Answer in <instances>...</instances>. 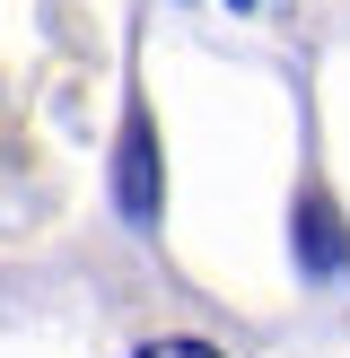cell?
Instances as JSON below:
<instances>
[{"label": "cell", "instance_id": "1", "mask_svg": "<svg viewBox=\"0 0 350 358\" xmlns=\"http://www.w3.org/2000/svg\"><path fill=\"white\" fill-rule=\"evenodd\" d=\"M114 192H122V219H140V227L158 219V166H149V122H140V114H132V131H122Z\"/></svg>", "mask_w": 350, "mask_h": 358}, {"label": "cell", "instance_id": "2", "mask_svg": "<svg viewBox=\"0 0 350 358\" xmlns=\"http://www.w3.org/2000/svg\"><path fill=\"white\" fill-rule=\"evenodd\" d=\"M298 254H307V271H315V280L342 271V219H332L324 192H307V201H298Z\"/></svg>", "mask_w": 350, "mask_h": 358}, {"label": "cell", "instance_id": "3", "mask_svg": "<svg viewBox=\"0 0 350 358\" xmlns=\"http://www.w3.org/2000/svg\"><path fill=\"white\" fill-rule=\"evenodd\" d=\"M132 358H219V350H202V341H149V350H132Z\"/></svg>", "mask_w": 350, "mask_h": 358}, {"label": "cell", "instance_id": "4", "mask_svg": "<svg viewBox=\"0 0 350 358\" xmlns=\"http://www.w3.org/2000/svg\"><path fill=\"white\" fill-rule=\"evenodd\" d=\"M237 9H254V0H237Z\"/></svg>", "mask_w": 350, "mask_h": 358}]
</instances>
